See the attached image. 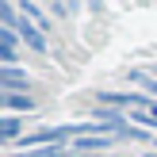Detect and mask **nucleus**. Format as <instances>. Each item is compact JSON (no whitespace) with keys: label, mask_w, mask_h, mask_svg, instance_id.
I'll list each match as a JSON object with an SVG mask.
<instances>
[{"label":"nucleus","mask_w":157,"mask_h":157,"mask_svg":"<svg viewBox=\"0 0 157 157\" xmlns=\"http://www.w3.org/2000/svg\"><path fill=\"white\" fill-rule=\"evenodd\" d=\"M0 88H4V92H23V88H27L31 92V77L19 73L15 65H4V69H0Z\"/></svg>","instance_id":"nucleus-2"},{"label":"nucleus","mask_w":157,"mask_h":157,"mask_svg":"<svg viewBox=\"0 0 157 157\" xmlns=\"http://www.w3.org/2000/svg\"><path fill=\"white\" fill-rule=\"evenodd\" d=\"M0 104H4V111H35V100L23 96V92H4Z\"/></svg>","instance_id":"nucleus-4"},{"label":"nucleus","mask_w":157,"mask_h":157,"mask_svg":"<svg viewBox=\"0 0 157 157\" xmlns=\"http://www.w3.org/2000/svg\"><path fill=\"white\" fill-rule=\"evenodd\" d=\"M12 31H19V38H23L35 54H46V50H50V46H46V31L38 27V23H31L27 15H19V23H15Z\"/></svg>","instance_id":"nucleus-1"},{"label":"nucleus","mask_w":157,"mask_h":157,"mask_svg":"<svg viewBox=\"0 0 157 157\" xmlns=\"http://www.w3.org/2000/svg\"><path fill=\"white\" fill-rule=\"evenodd\" d=\"M4 142H19V119H15V115L4 119Z\"/></svg>","instance_id":"nucleus-6"},{"label":"nucleus","mask_w":157,"mask_h":157,"mask_svg":"<svg viewBox=\"0 0 157 157\" xmlns=\"http://www.w3.org/2000/svg\"><path fill=\"white\" fill-rule=\"evenodd\" d=\"M19 4H23V0H19Z\"/></svg>","instance_id":"nucleus-11"},{"label":"nucleus","mask_w":157,"mask_h":157,"mask_svg":"<svg viewBox=\"0 0 157 157\" xmlns=\"http://www.w3.org/2000/svg\"><path fill=\"white\" fill-rule=\"evenodd\" d=\"M65 153V146H42V150H27L23 157H61Z\"/></svg>","instance_id":"nucleus-7"},{"label":"nucleus","mask_w":157,"mask_h":157,"mask_svg":"<svg viewBox=\"0 0 157 157\" xmlns=\"http://www.w3.org/2000/svg\"><path fill=\"white\" fill-rule=\"evenodd\" d=\"M130 81H134L138 88L146 92V96H157V77H150V73H142V69H134V73H130Z\"/></svg>","instance_id":"nucleus-5"},{"label":"nucleus","mask_w":157,"mask_h":157,"mask_svg":"<svg viewBox=\"0 0 157 157\" xmlns=\"http://www.w3.org/2000/svg\"><path fill=\"white\" fill-rule=\"evenodd\" d=\"M111 146V134H81L73 142V150H81V153H100V150H107Z\"/></svg>","instance_id":"nucleus-3"},{"label":"nucleus","mask_w":157,"mask_h":157,"mask_svg":"<svg viewBox=\"0 0 157 157\" xmlns=\"http://www.w3.org/2000/svg\"><path fill=\"white\" fill-rule=\"evenodd\" d=\"M50 4H65V0H50Z\"/></svg>","instance_id":"nucleus-8"},{"label":"nucleus","mask_w":157,"mask_h":157,"mask_svg":"<svg viewBox=\"0 0 157 157\" xmlns=\"http://www.w3.org/2000/svg\"><path fill=\"white\" fill-rule=\"evenodd\" d=\"M153 146H157V138H153Z\"/></svg>","instance_id":"nucleus-10"},{"label":"nucleus","mask_w":157,"mask_h":157,"mask_svg":"<svg viewBox=\"0 0 157 157\" xmlns=\"http://www.w3.org/2000/svg\"><path fill=\"white\" fill-rule=\"evenodd\" d=\"M146 157H157V153H153V150H150V153H146Z\"/></svg>","instance_id":"nucleus-9"}]
</instances>
